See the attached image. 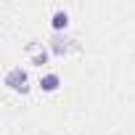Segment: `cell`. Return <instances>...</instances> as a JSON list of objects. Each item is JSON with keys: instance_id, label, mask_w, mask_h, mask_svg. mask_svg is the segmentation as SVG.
<instances>
[{"instance_id": "cell-1", "label": "cell", "mask_w": 135, "mask_h": 135, "mask_svg": "<svg viewBox=\"0 0 135 135\" xmlns=\"http://www.w3.org/2000/svg\"><path fill=\"white\" fill-rule=\"evenodd\" d=\"M3 82H6L11 90H19V93H27V90H29V77H27V72L21 69V66H13V69L3 77Z\"/></svg>"}, {"instance_id": "cell-2", "label": "cell", "mask_w": 135, "mask_h": 135, "mask_svg": "<svg viewBox=\"0 0 135 135\" xmlns=\"http://www.w3.org/2000/svg\"><path fill=\"white\" fill-rule=\"evenodd\" d=\"M58 85H61V77H58L56 72H50V74L40 77V88H42L45 93H53V90H58Z\"/></svg>"}, {"instance_id": "cell-3", "label": "cell", "mask_w": 135, "mask_h": 135, "mask_svg": "<svg viewBox=\"0 0 135 135\" xmlns=\"http://www.w3.org/2000/svg\"><path fill=\"white\" fill-rule=\"evenodd\" d=\"M50 24H53V29H56V32L66 29V27H69V13H66V11H56V13H53V19H50Z\"/></svg>"}, {"instance_id": "cell-4", "label": "cell", "mask_w": 135, "mask_h": 135, "mask_svg": "<svg viewBox=\"0 0 135 135\" xmlns=\"http://www.w3.org/2000/svg\"><path fill=\"white\" fill-rule=\"evenodd\" d=\"M29 53H32V64H37V66H42L48 61V50L40 45H29Z\"/></svg>"}, {"instance_id": "cell-5", "label": "cell", "mask_w": 135, "mask_h": 135, "mask_svg": "<svg viewBox=\"0 0 135 135\" xmlns=\"http://www.w3.org/2000/svg\"><path fill=\"white\" fill-rule=\"evenodd\" d=\"M66 42H72V40H64L61 35H56V37H53V50H56L58 56H64V53H69V48H72V45H66Z\"/></svg>"}]
</instances>
